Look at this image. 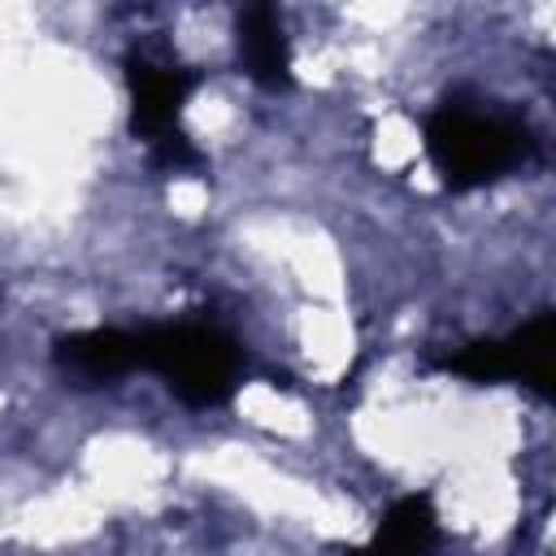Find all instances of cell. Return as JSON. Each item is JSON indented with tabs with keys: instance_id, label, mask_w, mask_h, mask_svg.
<instances>
[{
	"instance_id": "6da1fadb",
	"label": "cell",
	"mask_w": 556,
	"mask_h": 556,
	"mask_svg": "<svg viewBox=\"0 0 556 556\" xmlns=\"http://www.w3.org/2000/svg\"><path fill=\"white\" fill-rule=\"evenodd\" d=\"M426 152L430 165L439 169L443 187L469 191L482 182L504 178L521 161H530L534 139L530 130L495 109H478L465 100H443L426 117Z\"/></svg>"
},
{
	"instance_id": "7a4b0ae2",
	"label": "cell",
	"mask_w": 556,
	"mask_h": 556,
	"mask_svg": "<svg viewBox=\"0 0 556 556\" xmlns=\"http://www.w3.org/2000/svg\"><path fill=\"white\" fill-rule=\"evenodd\" d=\"M139 369L165 378V387L191 408H217L239 382V348L226 330L178 321L139 330Z\"/></svg>"
},
{
	"instance_id": "3957f363",
	"label": "cell",
	"mask_w": 556,
	"mask_h": 556,
	"mask_svg": "<svg viewBox=\"0 0 556 556\" xmlns=\"http://www.w3.org/2000/svg\"><path fill=\"white\" fill-rule=\"evenodd\" d=\"M469 382H521L534 395H556V313H534L504 339H473L439 361Z\"/></svg>"
},
{
	"instance_id": "277c9868",
	"label": "cell",
	"mask_w": 556,
	"mask_h": 556,
	"mask_svg": "<svg viewBox=\"0 0 556 556\" xmlns=\"http://www.w3.org/2000/svg\"><path fill=\"white\" fill-rule=\"evenodd\" d=\"M195 87L191 70L156 65L139 52L126 56V91H130V126L143 143H156L161 135L178 130V113Z\"/></svg>"
},
{
	"instance_id": "5b68a950",
	"label": "cell",
	"mask_w": 556,
	"mask_h": 556,
	"mask_svg": "<svg viewBox=\"0 0 556 556\" xmlns=\"http://www.w3.org/2000/svg\"><path fill=\"white\" fill-rule=\"evenodd\" d=\"M52 356L65 374H74L83 382H113V378H126L130 369H139V334L96 326V330L61 334L52 343Z\"/></svg>"
},
{
	"instance_id": "8992f818",
	"label": "cell",
	"mask_w": 556,
	"mask_h": 556,
	"mask_svg": "<svg viewBox=\"0 0 556 556\" xmlns=\"http://www.w3.org/2000/svg\"><path fill=\"white\" fill-rule=\"evenodd\" d=\"M239 56H243V70L265 91H287L291 87V48H287L278 9L248 4L239 13Z\"/></svg>"
},
{
	"instance_id": "52a82bcc",
	"label": "cell",
	"mask_w": 556,
	"mask_h": 556,
	"mask_svg": "<svg viewBox=\"0 0 556 556\" xmlns=\"http://www.w3.org/2000/svg\"><path fill=\"white\" fill-rule=\"evenodd\" d=\"M439 547V517L430 495H404L387 508L374 539L343 556H430Z\"/></svg>"
},
{
	"instance_id": "ba28073f",
	"label": "cell",
	"mask_w": 556,
	"mask_h": 556,
	"mask_svg": "<svg viewBox=\"0 0 556 556\" xmlns=\"http://www.w3.org/2000/svg\"><path fill=\"white\" fill-rule=\"evenodd\" d=\"M148 148H152V165H161V169H195V165H200V152H195V143H191L182 130L161 135V139L148 143Z\"/></svg>"
}]
</instances>
